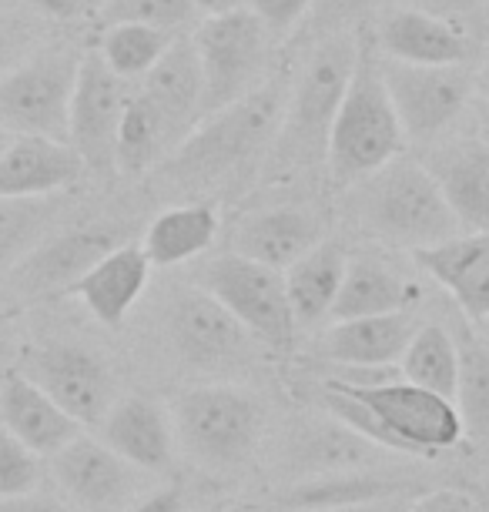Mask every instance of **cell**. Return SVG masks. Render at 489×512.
Here are the masks:
<instances>
[{"mask_svg": "<svg viewBox=\"0 0 489 512\" xmlns=\"http://www.w3.org/2000/svg\"><path fill=\"white\" fill-rule=\"evenodd\" d=\"M7 4H11V0H0V11H7Z\"/></svg>", "mask_w": 489, "mask_h": 512, "instance_id": "51", "label": "cell"}, {"mask_svg": "<svg viewBox=\"0 0 489 512\" xmlns=\"http://www.w3.org/2000/svg\"><path fill=\"white\" fill-rule=\"evenodd\" d=\"M171 41L175 37L148 24H104L101 41L94 51H98L104 67L114 77H121L128 84V81H145L155 71V64L165 57Z\"/></svg>", "mask_w": 489, "mask_h": 512, "instance_id": "34", "label": "cell"}, {"mask_svg": "<svg viewBox=\"0 0 489 512\" xmlns=\"http://www.w3.org/2000/svg\"><path fill=\"white\" fill-rule=\"evenodd\" d=\"M376 54L386 61L419 67H459L473 57V41L463 27L439 17L396 7L382 17L376 34Z\"/></svg>", "mask_w": 489, "mask_h": 512, "instance_id": "18", "label": "cell"}, {"mask_svg": "<svg viewBox=\"0 0 489 512\" xmlns=\"http://www.w3.org/2000/svg\"><path fill=\"white\" fill-rule=\"evenodd\" d=\"M41 486V456L0 425V499L31 496Z\"/></svg>", "mask_w": 489, "mask_h": 512, "instance_id": "37", "label": "cell"}, {"mask_svg": "<svg viewBox=\"0 0 489 512\" xmlns=\"http://www.w3.org/2000/svg\"><path fill=\"white\" fill-rule=\"evenodd\" d=\"M171 422L175 439L191 459L212 469H235L262 439L265 409L255 392L235 385H201L181 395Z\"/></svg>", "mask_w": 489, "mask_h": 512, "instance_id": "7", "label": "cell"}, {"mask_svg": "<svg viewBox=\"0 0 489 512\" xmlns=\"http://www.w3.org/2000/svg\"><path fill=\"white\" fill-rule=\"evenodd\" d=\"M124 245L118 225H88L64 235H47L21 265L7 275V282L24 298L67 295L108 251Z\"/></svg>", "mask_w": 489, "mask_h": 512, "instance_id": "14", "label": "cell"}, {"mask_svg": "<svg viewBox=\"0 0 489 512\" xmlns=\"http://www.w3.org/2000/svg\"><path fill=\"white\" fill-rule=\"evenodd\" d=\"M473 94H476V98H479V108H483V118L489 121V64L483 67V71L476 74Z\"/></svg>", "mask_w": 489, "mask_h": 512, "instance_id": "48", "label": "cell"}, {"mask_svg": "<svg viewBox=\"0 0 489 512\" xmlns=\"http://www.w3.org/2000/svg\"><path fill=\"white\" fill-rule=\"evenodd\" d=\"M278 84H262L232 108L198 121V128L161 161L158 178L175 191H215L245 175L275 141L285 114Z\"/></svg>", "mask_w": 489, "mask_h": 512, "instance_id": "2", "label": "cell"}, {"mask_svg": "<svg viewBox=\"0 0 489 512\" xmlns=\"http://www.w3.org/2000/svg\"><path fill=\"white\" fill-rule=\"evenodd\" d=\"M148 278H151V262L145 258V251H141V245L124 241V245L108 251L67 295H78L84 308L101 325L118 328L124 325L134 302L145 295Z\"/></svg>", "mask_w": 489, "mask_h": 512, "instance_id": "25", "label": "cell"}, {"mask_svg": "<svg viewBox=\"0 0 489 512\" xmlns=\"http://www.w3.org/2000/svg\"><path fill=\"white\" fill-rule=\"evenodd\" d=\"M399 379L453 402L459 379L456 335L439 322H423L399 362Z\"/></svg>", "mask_w": 489, "mask_h": 512, "instance_id": "31", "label": "cell"}, {"mask_svg": "<svg viewBox=\"0 0 489 512\" xmlns=\"http://www.w3.org/2000/svg\"><path fill=\"white\" fill-rule=\"evenodd\" d=\"M416 496L382 499V502H359V506H339V509H312V512H406Z\"/></svg>", "mask_w": 489, "mask_h": 512, "instance_id": "46", "label": "cell"}, {"mask_svg": "<svg viewBox=\"0 0 489 512\" xmlns=\"http://www.w3.org/2000/svg\"><path fill=\"white\" fill-rule=\"evenodd\" d=\"M419 315L406 312L392 315H372V318H352V322H332L325 332L322 355L345 369H366V372H386L402 362L412 335L419 332ZM399 372V369H392Z\"/></svg>", "mask_w": 489, "mask_h": 512, "instance_id": "17", "label": "cell"}, {"mask_svg": "<svg viewBox=\"0 0 489 512\" xmlns=\"http://www.w3.org/2000/svg\"><path fill=\"white\" fill-rule=\"evenodd\" d=\"M372 7H376V0H315L309 14L315 21V31L332 37V34H345V27L362 21Z\"/></svg>", "mask_w": 489, "mask_h": 512, "instance_id": "39", "label": "cell"}, {"mask_svg": "<svg viewBox=\"0 0 489 512\" xmlns=\"http://www.w3.org/2000/svg\"><path fill=\"white\" fill-rule=\"evenodd\" d=\"M359 54L362 44L352 34L325 37L309 54L275 134L278 168H302V164L325 161L335 111L345 98Z\"/></svg>", "mask_w": 489, "mask_h": 512, "instance_id": "5", "label": "cell"}, {"mask_svg": "<svg viewBox=\"0 0 489 512\" xmlns=\"http://www.w3.org/2000/svg\"><path fill=\"white\" fill-rule=\"evenodd\" d=\"M27 382H34L47 399H54L78 425L101 422L111 409L114 379L108 362L98 352L74 342H44L31 345L21 355V369Z\"/></svg>", "mask_w": 489, "mask_h": 512, "instance_id": "12", "label": "cell"}, {"mask_svg": "<svg viewBox=\"0 0 489 512\" xmlns=\"http://www.w3.org/2000/svg\"><path fill=\"white\" fill-rule=\"evenodd\" d=\"M175 151V141L165 128V121L158 118V111L141 98L131 94L128 108H124L121 128H118V148H114V171L128 178H138L145 171L155 168L158 161H165Z\"/></svg>", "mask_w": 489, "mask_h": 512, "instance_id": "33", "label": "cell"}, {"mask_svg": "<svg viewBox=\"0 0 489 512\" xmlns=\"http://www.w3.org/2000/svg\"><path fill=\"white\" fill-rule=\"evenodd\" d=\"M352 188H356L352 195L356 221L372 238L392 248L419 251L463 235L423 161H409L399 154L396 161H389L386 168Z\"/></svg>", "mask_w": 489, "mask_h": 512, "instance_id": "3", "label": "cell"}, {"mask_svg": "<svg viewBox=\"0 0 489 512\" xmlns=\"http://www.w3.org/2000/svg\"><path fill=\"white\" fill-rule=\"evenodd\" d=\"M419 302V288L409 285L396 268L372 255H356L345 262V275L332 305V322H352V318L406 312Z\"/></svg>", "mask_w": 489, "mask_h": 512, "instance_id": "26", "label": "cell"}, {"mask_svg": "<svg viewBox=\"0 0 489 512\" xmlns=\"http://www.w3.org/2000/svg\"><path fill=\"white\" fill-rule=\"evenodd\" d=\"M128 88L114 77L94 47H88L78 67V84L71 98V121H67V144L78 151L88 171H111L118 128L128 108Z\"/></svg>", "mask_w": 489, "mask_h": 512, "instance_id": "13", "label": "cell"}, {"mask_svg": "<svg viewBox=\"0 0 489 512\" xmlns=\"http://www.w3.org/2000/svg\"><path fill=\"white\" fill-rule=\"evenodd\" d=\"M54 479L67 496L94 512H111L121 502H128L134 489V472L118 452H111L104 442L78 436L74 442L51 456Z\"/></svg>", "mask_w": 489, "mask_h": 512, "instance_id": "16", "label": "cell"}, {"mask_svg": "<svg viewBox=\"0 0 489 512\" xmlns=\"http://www.w3.org/2000/svg\"><path fill=\"white\" fill-rule=\"evenodd\" d=\"M255 0H198V11L205 17L212 14H232V11H248Z\"/></svg>", "mask_w": 489, "mask_h": 512, "instance_id": "47", "label": "cell"}, {"mask_svg": "<svg viewBox=\"0 0 489 512\" xmlns=\"http://www.w3.org/2000/svg\"><path fill=\"white\" fill-rule=\"evenodd\" d=\"M396 7H406V11H419L429 17H439L446 24H473L486 14V0H396Z\"/></svg>", "mask_w": 489, "mask_h": 512, "instance_id": "40", "label": "cell"}, {"mask_svg": "<svg viewBox=\"0 0 489 512\" xmlns=\"http://www.w3.org/2000/svg\"><path fill=\"white\" fill-rule=\"evenodd\" d=\"M479 512H489V496L483 499V509H479Z\"/></svg>", "mask_w": 489, "mask_h": 512, "instance_id": "50", "label": "cell"}, {"mask_svg": "<svg viewBox=\"0 0 489 512\" xmlns=\"http://www.w3.org/2000/svg\"><path fill=\"white\" fill-rule=\"evenodd\" d=\"M406 512H476V502L463 489H429L412 499Z\"/></svg>", "mask_w": 489, "mask_h": 512, "instance_id": "43", "label": "cell"}, {"mask_svg": "<svg viewBox=\"0 0 489 512\" xmlns=\"http://www.w3.org/2000/svg\"><path fill=\"white\" fill-rule=\"evenodd\" d=\"M312 4H315V0H255L248 11H252L275 37V34L292 31V27L312 11Z\"/></svg>", "mask_w": 489, "mask_h": 512, "instance_id": "41", "label": "cell"}, {"mask_svg": "<svg viewBox=\"0 0 489 512\" xmlns=\"http://www.w3.org/2000/svg\"><path fill=\"white\" fill-rule=\"evenodd\" d=\"M84 161L67 141L11 138L0 154V198H54L78 185Z\"/></svg>", "mask_w": 489, "mask_h": 512, "instance_id": "20", "label": "cell"}, {"mask_svg": "<svg viewBox=\"0 0 489 512\" xmlns=\"http://www.w3.org/2000/svg\"><path fill=\"white\" fill-rule=\"evenodd\" d=\"M486 14H489V0H486Z\"/></svg>", "mask_w": 489, "mask_h": 512, "instance_id": "52", "label": "cell"}, {"mask_svg": "<svg viewBox=\"0 0 489 512\" xmlns=\"http://www.w3.org/2000/svg\"><path fill=\"white\" fill-rule=\"evenodd\" d=\"M345 248L339 241H319L309 255L299 258L285 272V292H289L292 315L299 325H319L322 318H332L335 295H339L345 275Z\"/></svg>", "mask_w": 489, "mask_h": 512, "instance_id": "30", "label": "cell"}, {"mask_svg": "<svg viewBox=\"0 0 489 512\" xmlns=\"http://www.w3.org/2000/svg\"><path fill=\"white\" fill-rule=\"evenodd\" d=\"M37 47H41V21H34L31 14L0 11V77L11 74Z\"/></svg>", "mask_w": 489, "mask_h": 512, "instance_id": "38", "label": "cell"}, {"mask_svg": "<svg viewBox=\"0 0 489 512\" xmlns=\"http://www.w3.org/2000/svg\"><path fill=\"white\" fill-rule=\"evenodd\" d=\"M319 241H322V221L309 208L278 205V208L255 211V215L238 221L232 251L248 258V262L268 265L285 275Z\"/></svg>", "mask_w": 489, "mask_h": 512, "instance_id": "19", "label": "cell"}, {"mask_svg": "<svg viewBox=\"0 0 489 512\" xmlns=\"http://www.w3.org/2000/svg\"><path fill=\"white\" fill-rule=\"evenodd\" d=\"M416 265L453 298L469 322L489 318V231H463L433 248L412 251Z\"/></svg>", "mask_w": 489, "mask_h": 512, "instance_id": "15", "label": "cell"}, {"mask_svg": "<svg viewBox=\"0 0 489 512\" xmlns=\"http://www.w3.org/2000/svg\"><path fill=\"white\" fill-rule=\"evenodd\" d=\"M54 218V198H0V278L11 275L51 235Z\"/></svg>", "mask_w": 489, "mask_h": 512, "instance_id": "35", "label": "cell"}, {"mask_svg": "<svg viewBox=\"0 0 489 512\" xmlns=\"http://www.w3.org/2000/svg\"><path fill=\"white\" fill-rule=\"evenodd\" d=\"M376 61L406 141H419V144L436 141L449 124L459 121V114L466 111L469 98H473L476 77L466 71V64L419 67V64L386 61L379 54Z\"/></svg>", "mask_w": 489, "mask_h": 512, "instance_id": "10", "label": "cell"}, {"mask_svg": "<svg viewBox=\"0 0 489 512\" xmlns=\"http://www.w3.org/2000/svg\"><path fill=\"white\" fill-rule=\"evenodd\" d=\"M81 57L74 44H41L0 77V128L11 138L67 141Z\"/></svg>", "mask_w": 489, "mask_h": 512, "instance_id": "6", "label": "cell"}, {"mask_svg": "<svg viewBox=\"0 0 489 512\" xmlns=\"http://www.w3.org/2000/svg\"><path fill=\"white\" fill-rule=\"evenodd\" d=\"M198 11V0H108L101 7L104 24H148L158 31H178L191 14Z\"/></svg>", "mask_w": 489, "mask_h": 512, "instance_id": "36", "label": "cell"}, {"mask_svg": "<svg viewBox=\"0 0 489 512\" xmlns=\"http://www.w3.org/2000/svg\"><path fill=\"white\" fill-rule=\"evenodd\" d=\"M201 292H208L255 342L272 349H289L295 342V322L285 275L268 265L248 262V258L225 251L201 268Z\"/></svg>", "mask_w": 489, "mask_h": 512, "instance_id": "9", "label": "cell"}, {"mask_svg": "<svg viewBox=\"0 0 489 512\" xmlns=\"http://www.w3.org/2000/svg\"><path fill=\"white\" fill-rule=\"evenodd\" d=\"M463 231H489V141L443 144L423 161Z\"/></svg>", "mask_w": 489, "mask_h": 512, "instance_id": "22", "label": "cell"}, {"mask_svg": "<svg viewBox=\"0 0 489 512\" xmlns=\"http://www.w3.org/2000/svg\"><path fill=\"white\" fill-rule=\"evenodd\" d=\"M319 402L335 422L359 432L382 452L412 459H433L463 442V422L456 405L416 385L392 382H322Z\"/></svg>", "mask_w": 489, "mask_h": 512, "instance_id": "1", "label": "cell"}, {"mask_svg": "<svg viewBox=\"0 0 489 512\" xmlns=\"http://www.w3.org/2000/svg\"><path fill=\"white\" fill-rule=\"evenodd\" d=\"M402 148L406 134L382 84L376 51L362 44L359 64L329 131V154H325L329 175L339 188H352L396 161Z\"/></svg>", "mask_w": 489, "mask_h": 512, "instance_id": "4", "label": "cell"}, {"mask_svg": "<svg viewBox=\"0 0 489 512\" xmlns=\"http://www.w3.org/2000/svg\"><path fill=\"white\" fill-rule=\"evenodd\" d=\"M11 144V134H7L4 128H0V154H4V148Z\"/></svg>", "mask_w": 489, "mask_h": 512, "instance_id": "49", "label": "cell"}, {"mask_svg": "<svg viewBox=\"0 0 489 512\" xmlns=\"http://www.w3.org/2000/svg\"><path fill=\"white\" fill-rule=\"evenodd\" d=\"M218 238V211L201 201H185V205L165 208L151 221L141 241V251L151 268H175L191 258L205 255Z\"/></svg>", "mask_w": 489, "mask_h": 512, "instance_id": "29", "label": "cell"}, {"mask_svg": "<svg viewBox=\"0 0 489 512\" xmlns=\"http://www.w3.org/2000/svg\"><path fill=\"white\" fill-rule=\"evenodd\" d=\"M165 328L171 349L188 369L232 372L255 359V338L201 288H181L171 295Z\"/></svg>", "mask_w": 489, "mask_h": 512, "instance_id": "11", "label": "cell"}, {"mask_svg": "<svg viewBox=\"0 0 489 512\" xmlns=\"http://www.w3.org/2000/svg\"><path fill=\"white\" fill-rule=\"evenodd\" d=\"M453 335L459 349V379L453 405L466 436L489 442V345L466 322H459Z\"/></svg>", "mask_w": 489, "mask_h": 512, "instance_id": "32", "label": "cell"}, {"mask_svg": "<svg viewBox=\"0 0 489 512\" xmlns=\"http://www.w3.org/2000/svg\"><path fill=\"white\" fill-rule=\"evenodd\" d=\"M181 509H185V492H181V486H165L141 499L131 512H181Z\"/></svg>", "mask_w": 489, "mask_h": 512, "instance_id": "44", "label": "cell"}, {"mask_svg": "<svg viewBox=\"0 0 489 512\" xmlns=\"http://www.w3.org/2000/svg\"><path fill=\"white\" fill-rule=\"evenodd\" d=\"M372 459H376V446L335 419L302 425L289 442V472L295 482L356 472L366 469Z\"/></svg>", "mask_w": 489, "mask_h": 512, "instance_id": "28", "label": "cell"}, {"mask_svg": "<svg viewBox=\"0 0 489 512\" xmlns=\"http://www.w3.org/2000/svg\"><path fill=\"white\" fill-rule=\"evenodd\" d=\"M0 512H67L57 499H47V496H17V499H0Z\"/></svg>", "mask_w": 489, "mask_h": 512, "instance_id": "45", "label": "cell"}, {"mask_svg": "<svg viewBox=\"0 0 489 512\" xmlns=\"http://www.w3.org/2000/svg\"><path fill=\"white\" fill-rule=\"evenodd\" d=\"M0 425L41 459L57 456L67 442L84 436V425L74 422L61 405L47 399L21 372L4 375V382H0Z\"/></svg>", "mask_w": 489, "mask_h": 512, "instance_id": "24", "label": "cell"}, {"mask_svg": "<svg viewBox=\"0 0 489 512\" xmlns=\"http://www.w3.org/2000/svg\"><path fill=\"white\" fill-rule=\"evenodd\" d=\"M201 64V118L232 108L262 88L272 31L252 11L212 14L191 37Z\"/></svg>", "mask_w": 489, "mask_h": 512, "instance_id": "8", "label": "cell"}, {"mask_svg": "<svg viewBox=\"0 0 489 512\" xmlns=\"http://www.w3.org/2000/svg\"><path fill=\"white\" fill-rule=\"evenodd\" d=\"M104 4H108V0H27V7H31L37 17H44V21H61V24L101 14Z\"/></svg>", "mask_w": 489, "mask_h": 512, "instance_id": "42", "label": "cell"}, {"mask_svg": "<svg viewBox=\"0 0 489 512\" xmlns=\"http://www.w3.org/2000/svg\"><path fill=\"white\" fill-rule=\"evenodd\" d=\"M419 482L406 476H379V472L356 469L339 472V476L305 479L295 482L289 492L275 496V506L285 512H312V509H339V506H359V502H382L399 496H423Z\"/></svg>", "mask_w": 489, "mask_h": 512, "instance_id": "27", "label": "cell"}, {"mask_svg": "<svg viewBox=\"0 0 489 512\" xmlns=\"http://www.w3.org/2000/svg\"><path fill=\"white\" fill-rule=\"evenodd\" d=\"M175 141V148L198 128L201 121V64L191 37H175L165 57L155 64V71L145 77V88L138 91Z\"/></svg>", "mask_w": 489, "mask_h": 512, "instance_id": "23", "label": "cell"}, {"mask_svg": "<svg viewBox=\"0 0 489 512\" xmlns=\"http://www.w3.org/2000/svg\"><path fill=\"white\" fill-rule=\"evenodd\" d=\"M104 425V446L128 462L131 469L161 472L175 459V422L148 395H128L114 402Z\"/></svg>", "mask_w": 489, "mask_h": 512, "instance_id": "21", "label": "cell"}]
</instances>
